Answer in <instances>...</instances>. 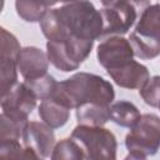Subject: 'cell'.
<instances>
[{"label": "cell", "mask_w": 160, "mask_h": 160, "mask_svg": "<svg viewBox=\"0 0 160 160\" xmlns=\"http://www.w3.org/2000/svg\"><path fill=\"white\" fill-rule=\"evenodd\" d=\"M40 28L48 41H64L70 38L91 40L102 35V18L90 1L65 2L51 9L40 21Z\"/></svg>", "instance_id": "cell-1"}, {"label": "cell", "mask_w": 160, "mask_h": 160, "mask_svg": "<svg viewBox=\"0 0 160 160\" xmlns=\"http://www.w3.org/2000/svg\"><path fill=\"white\" fill-rule=\"evenodd\" d=\"M114 98L115 91L110 81L95 74L76 72L58 82V89L51 99L71 110L86 104L110 106Z\"/></svg>", "instance_id": "cell-2"}, {"label": "cell", "mask_w": 160, "mask_h": 160, "mask_svg": "<svg viewBox=\"0 0 160 160\" xmlns=\"http://www.w3.org/2000/svg\"><path fill=\"white\" fill-rule=\"evenodd\" d=\"M71 138L79 142L88 160H116L118 141L110 130L102 126L78 125Z\"/></svg>", "instance_id": "cell-3"}, {"label": "cell", "mask_w": 160, "mask_h": 160, "mask_svg": "<svg viewBox=\"0 0 160 160\" xmlns=\"http://www.w3.org/2000/svg\"><path fill=\"white\" fill-rule=\"evenodd\" d=\"M94 41L70 38L64 41H48L46 55L59 70L68 72L76 70L90 55Z\"/></svg>", "instance_id": "cell-4"}, {"label": "cell", "mask_w": 160, "mask_h": 160, "mask_svg": "<svg viewBox=\"0 0 160 160\" xmlns=\"http://www.w3.org/2000/svg\"><path fill=\"white\" fill-rule=\"evenodd\" d=\"M129 152L144 156L155 155L160 149V118L155 114H144L125 138Z\"/></svg>", "instance_id": "cell-5"}, {"label": "cell", "mask_w": 160, "mask_h": 160, "mask_svg": "<svg viewBox=\"0 0 160 160\" xmlns=\"http://www.w3.org/2000/svg\"><path fill=\"white\" fill-rule=\"evenodd\" d=\"M100 14L104 28L101 36H121L126 34L136 20V9L129 1H102Z\"/></svg>", "instance_id": "cell-6"}, {"label": "cell", "mask_w": 160, "mask_h": 160, "mask_svg": "<svg viewBox=\"0 0 160 160\" xmlns=\"http://www.w3.org/2000/svg\"><path fill=\"white\" fill-rule=\"evenodd\" d=\"M0 30V89L1 96H4L18 84V59L22 48H20L15 35H12L5 28H1Z\"/></svg>", "instance_id": "cell-7"}, {"label": "cell", "mask_w": 160, "mask_h": 160, "mask_svg": "<svg viewBox=\"0 0 160 160\" xmlns=\"http://www.w3.org/2000/svg\"><path fill=\"white\" fill-rule=\"evenodd\" d=\"M36 96L25 82H18L8 94L1 96V112L21 121H28L29 114L36 106Z\"/></svg>", "instance_id": "cell-8"}, {"label": "cell", "mask_w": 160, "mask_h": 160, "mask_svg": "<svg viewBox=\"0 0 160 160\" xmlns=\"http://www.w3.org/2000/svg\"><path fill=\"white\" fill-rule=\"evenodd\" d=\"M96 56L99 64L109 71L134 60V50L122 36H110L99 44Z\"/></svg>", "instance_id": "cell-9"}, {"label": "cell", "mask_w": 160, "mask_h": 160, "mask_svg": "<svg viewBox=\"0 0 160 160\" xmlns=\"http://www.w3.org/2000/svg\"><path fill=\"white\" fill-rule=\"evenodd\" d=\"M22 141L26 148L32 149L41 158L51 156L55 148V135L45 122L29 121L22 131Z\"/></svg>", "instance_id": "cell-10"}, {"label": "cell", "mask_w": 160, "mask_h": 160, "mask_svg": "<svg viewBox=\"0 0 160 160\" xmlns=\"http://www.w3.org/2000/svg\"><path fill=\"white\" fill-rule=\"evenodd\" d=\"M49 59L48 55L39 48H22L18 59V70L24 80H35L48 74Z\"/></svg>", "instance_id": "cell-11"}, {"label": "cell", "mask_w": 160, "mask_h": 160, "mask_svg": "<svg viewBox=\"0 0 160 160\" xmlns=\"http://www.w3.org/2000/svg\"><path fill=\"white\" fill-rule=\"evenodd\" d=\"M108 74L116 85L130 90H140L150 79L148 68L135 60H131L116 69L109 70Z\"/></svg>", "instance_id": "cell-12"}, {"label": "cell", "mask_w": 160, "mask_h": 160, "mask_svg": "<svg viewBox=\"0 0 160 160\" xmlns=\"http://www.w3.org/2000/svg\"><path fill=\"white\" fill-rule=\"evenodd\" d=\"M39 115L41 120L51 129L64 126L70 118V109L61 105L54 99L41 101L39 105Z\"/></svg>", "instance_id": "cell-13"}, {"label": "cell", "mask_w": 160, "mask_h": 160, "mask_svg": "<svg viewBox=\"0 0 160 160\" xmlns=\"http://www.w3.org/2000/svg\"><path fill=\"white\" fill-rule=\"evenodd\" d=\"M140 118L139 109L130 101L119 100L110 105V120L122 128H134Z\"/></svg>", "instance_id": "cell-14"}, {"label": "cell", "mask_w": 160, "mask_h": 160, "mask_svg": "<svg viewBox=\"0 0 160 160\" xmlns=\"http://www.w3.org/2000/svg\"><path fill=\"white\" fill-rule=\"evenodd\" d=\"M79 125L102 126L110 120V106L99 104H86L76 109Z\"/></svg>", "instance_id": "cell-15"}, {"label": "cell", "mask_w": 160, "mask_h": 160, "mask_svg": "<svg viewBox=\"0 0 160 160\" xmlns=\"http://www.w3.org/2000/svg\"><path fill=\"white\" fill-rule=\"evenodd\" d=\"M129 42L134 50V55L141 60L154 59L160 55V35L158 36H144L135 34L134 31L130 34Z\"/></svg>", "instance_id": "cell-16"}, {"label": "cell", "mask_w": 160, "mask_h": 160, "mask_svg": "<svg viewBox=\"0 0 160 160\" xmlns=\"http://www.w3.org/2000/svg\"><path fill=\"white\" fill-rule=\"evenodd\" d=\"M134 32L144 36L160 35V4H151L142 10Z\"/></svg>", "instance_id": "cell-17"}, {"label": "cell", "mask_w": 160, "mask_h": 160, "mask_svg": "<svg viewBox=\"0 0 160 160\" xmlns=\"http://www.w3.org/2000/svg\"><path fill=\"white\" fill-rule=\"evenodd\" d=\"M0 160H42L30 148H22L19 140L0 141Z\"/></svg>", "instance_id": "cell-18"}, {"label": "cell", "mask_w": 160, "mask_h": 160, "mask_svg": "<svg viewBox=\"0 0 160 160\" xmlns=\"http://www.w3.org/2000/svg\"><path fill=\"white\" fill-rule=\"evenodd\" d=\"M54 5H55V2L16 1L15 9H16L18 15L22 20H25L28 22H36V21H41Z\"/></svg>", "instance_id": "cell-19"}, {"label": "cell", "mask_w": 160, "mask_h": 160, "mask_svg": "<svg viewBox=\"0 0 160 160\" xmlns=\"http://www.w3.org/2000/svg\"><path fill=\"white\" fill-rule=\"evenodd\" d=\"M85 152L72 138L62 139L56 142L52 152L51 160H85Z\"/></svg>", "instance_id": "cell-20"}, {"label": "cell", "mask_w": 160, "mask_h": 160, "mask_svg": "<svg viewBox=\"0 0 160 160\" xmlns=\"http://www.w3.org/2000/svg\"><path fill=\"white\" fill-rule=\"evenodd\" d=\"M24 82L34 92L36 99H40L41 101L51 99L55 95V91L58 89V81L54 79V76L49 74L35 80H26Z\"/></svg>", "instance_id": "cell-21"}, {"label": "cell", "mask_w": 160, "mask_h": 160, "mask_svg": "<svg viewBox=\"0 0 160 160\" xmlns=\"http://www.w3.org/2000/svg\"><path fill=\"white\" fill-rule=\"evenodd\" d=\"M29 121H21L11 118L4 112L0 115V141L4 140H19L22 136L24 128Z\"/></svg>", "instance_id": "cell-22"}, {"label": "cell", "mask_w": 160, "mask_h": 160, "mask_svg": "<svg viewBox=\"0 0 160 160\" xmlns=\"http://www.w3.org/2000/svg\"><path fill=\"white\" fill-rule=\"evenodd\" d=\"M140 96L145 101V104L159 108L160 105V76L155 75L148 80V82L139 90Z\"/></svg>", "instance_id": "cell-23"}, {"label": "cell", "mask_w": 160, "mask_h": 160, "mask_svg": "<svg viewBox=\"0 0 160 160\" xmlns=\"http://www.w3.org/2000/svg\"><path fill=\"white\" fill-rule=\"evenodd\" d=\"M124 160H146V156L136 154V152H129V155Z\"/></svg>", "instance_id": "cell-24"}, {"label": "cell", "mask_w": 160, "mask_h": 160, "mask_svg": "<svg viewBox=\"0 0 160 160\" xmlns=\"http://www.w3.org/2000/svg\"><path fill=\"white\" fill-rule=\"evenodd\" d=\"M159 109H160V105H159Z\"/></svg>", "instance_id": "cell-25"}, {"label": "cell", "mask_w": 160, "mask_h": 160, "mask_svg": "<svg viewBox=\"0 0 160 160\" xmlns=\"http://www.w3.org/2000/svg\"><path fill=\"white\" fill-rule=\"evenodd\" d=\"M85 160H88V159H85Z\"/></svg>", "instance_id": "cell-26"}]
</instances>
